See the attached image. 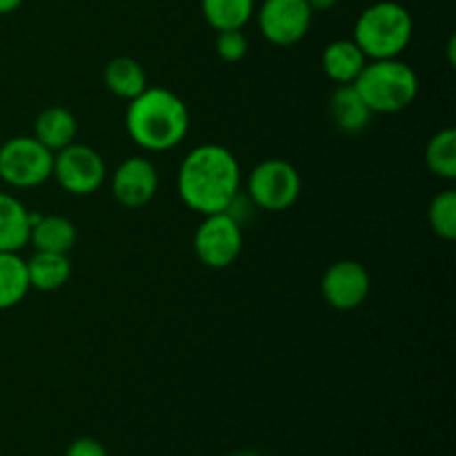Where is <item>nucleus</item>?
Segmentation results:
<instances>
[{
	"label": "nucleus",
	"mask_w": 456,
	"mask_h": 456,
	"mask_svg": "<svg viewBox=\"0 0 456 456\" xmlns=\"http://www.w3.org/2000/svg\"><path fill=\"white\" fill-rule=\"evenodd\" d=\"M240 183L243 174L239 159L218 142H205L183 159L176 190L185 208L208 216L225 212L232 199L240 191Z\"/></svg>",
	"instance_id": "f257e3e1"
},
{
	"label": "nucleus",
	"mask_w": 456,
	"mask_h": 456,
	"mask_svg": "<svg viewBox=\"0 0 456 456\" xmlns=\"http://www.w3.org/2000/svg\"><path fill=\"white\" fill-rule=\"evenodd\" d=\"M190 110L167 87H147L125 111V129L134 145L145 151H169L190 134Z\"/></svg>",
	"instance_id": "f03ea898"
},
{
	"label": "nucleus",
	"mask_w": 456,
	"mask_h": 456,
	"mask_svg": "<svg viewBox=\"0 0 456 456\" xmlns=\"http://www.w3.org/2000/svg\"><path fill=\"white\" fill-rule=\"evenodd\" d=\"M414 34L412 13L395 0H379L359 13L354 22V43L368 61L399 58Z\"/></svg>",
	"instance_id": "7ed1b4c3"
},
{
	"label": "nucleus",
	"mask_w": 456,
	"mask_h": 456,
	"mask_svg": "<svg viewBox=\"0 0 456 456\" xmlns=\"http://www.w3.org/2000/svg\"><path fill=\"white\" fill-rule=\"evenodd\" d=\"M372 114H396L408 110L419 94V76L399 58L368 61L352 83Z\"/></svg>",
	"instance_id": "20e7f679"
},
{
	"label": "nucleus",
	"mask_w": 456,
	"mask_h": 456,
	"mask_svg": "<svg viewBox=\"0 0 456 456\" xmlns=\"http://www.w3.org/2000/svg\"><path fill=\"white\" fill-rule=\"evenodd\" d=\"M53 151L34 136H13L0 142V181L13 190H31L52 178Z\"/></svg>",
	"instance_id": "39448f33"
},
{
	"label": "nucleus",
	"mask_w": 456,
	"mask_h": 456,
	"mask_svg": "<svg viewBox=\"0 0 456 456\" xmlns=\"http://www.w3.org/2000/svg\"><path fill=\"white\" fill-rule=\"evenodd\" d=\"M303 181L292 163L281 159H267L249 172L245 194L256 209L265 212H285L298 200Z\"/></svg>",
	"instance_id": "423d86ee"
},
{
	"label": "nucleus",
	"mask_w": 456,
	"mask_h": 456,
	"mask_svg": "<svg viewBox=\"0 0 456 456\" xmlns=\"http://www.w3.org/2000/svg\"><path fill=\"white\" fill-rule=\"evenodd\" d=\"M52 178L71 196L96 194L107 181V165L94 147L71 142L53 151Z\"/></svg>",
	"instance_id": "0eeeda50"
},
{
	"label": "nucleus",
	"mask_w": 456,
	"mask_h": 456,
	"mask_svg": "<svg viewBox=\"0 0 456 456\" xmlns=\"http://www.w3.org/2000/svg\"><path fill=\"white\" fill-rule=\"evenodd\" d=\"M194 252L209 270H225L243 252V227L227 212L208 214L196 227Z\"/></svg>",
	"instance_id": "6e6552de"
},
{
	"label": "nucleus",
	"mask_w": 456,
	"mask_h": 456,
	"mask_svg": "<svg viewBox=\"0 0 456 456\" xmlns=\"http://www.w3.org/2000/svg\"><path fill=\"white\" fill-rule=\"evenodd\" d=\"M312 18L314 12L305 0H263L256 13L263 38L276 47L301 43L310 31Z\"/></svg>",
	"instance_id": "1a4fd4ad"
},
{
	"label": "nucleus",
	"mask_w": 456,
	"mask_h": 456,
	"mask_svg": "<svg viewBox=\"0 0 456 456\" xmlns=\"http://www.w3.org/2000/svg\"><path fill=\"white\" fill-rule=\"evenodd\" d=\"M372 289V276L359 261H337L325 270L321 292L325 303L338 312H350L363 305Z\"/></svg>",
	"instance_id": "9d476101"
},
{
	"label": "nucleus",
	"mask_w": 456,
	"mask_h": 456,
	"mask_svg": "<svg viewBox=\"0 0 456 456\" xmlns=\"http://www.w3.org/2000/svg\"><path fill=\"white\" fill-rule=\"evenodd\" d=\"M111 196L125 209H141L159 191V169L145 156H129L111 174Z\"/></svg>",
	"instance_id": "9b49d317"
},
{
	"label": "nucleus",
	"mask_w": 456,
	"mask_h": 456,
	"mask_svg": "<svg viewBox=\"0 0 456 456\" xmlns=\"http://www.w3.org/2000/svg\"><path fill=\"white\" fill-rule=\"evenodd\" d=\"M365 65H368V58L361 52L359 45L350 38L332 40L321 56V67H323L325 76L337 85L354 83Z\"/></svg>",
	"instance_id": "f8f14e48"
},
{
	"label": "nucleus",
	"mask_w": 456,
	"mask_h": 456,
	"mask_svg": "<svg viewBox=\"0 0 456 456\" xmlns=\"http://www.w3.org/2000/svg\"><path fill=\"white\" fill-rule=\"evenodd\" d=\"M29 232V209L13 194L0 191V252H22Z\"/></svg>",
	"instance_id": "ddd939ff"
},
{
	"label": "nucleus",
	"mask_w": 456,
	"mask_h": 456,
	"mask_svg": "<svg viewBox=\"0 0 456 456\" xmlns=\"http://www.w3.org/2000/svg\"><path fill=\"white\" fill-rule=\"evenodd\" d=\"M332 120L343 134H361L372 123V111L365 105L354 85H338L330 96Z\"/></svg>",
	"instance_id": "4468645a"
},
{
	"label": "nucleus",
	"mask_w": 456,
	"mask_h": 456,
	"mask_svg": "<svg viewBox=\"0 0 456 456\" xmlns=\"http://www.w3.org/2000/svg\"><path fill=\"white\" fill-rule=\"evenodd\" d=\"M76 134H78V120L65 107H47L34 120V138L49 151H58L76 142Z\"/></svg>",
	"instance_id": "2eb2a0df"
},
{
	"label": "nucleus",
	"mask_w": 456,
	"mask_h": 456,
	"mask_svg": "<svg viewBox=\"0 0 456 456\" xmlns=\"http://www.w3.org/2000/svg\"><path fill=\"white\" fill-rule=\"evenodd\" d=\"M76 239H78L76 225L61 214H43L29 232V243L34 245L36 252L69 254Z\"/></svg>",
	"instance_id": "dca6fc26"
},
{
	"label": "nucleus",
	"mask_w": 456,
	"mask_h": 456,
	"mask_svg": "<svg viewBox=\"0 0 456 456\" xmlns=\"http://www.w3.org/2000/svg\"><path fill=\"white\" fill-rule=\"evenodd\" d=\"M27 276L31 289L38 292H56L65 288L71 279V261L67 254L34 252L27 258Z\"/></svg>",
	"instance_id": "f3484780"
},
{
	"label": "nucleus",
	"mask_w": 456,
	"mask_h": 456,
	"mask_svg": "<svg viewBox=\"0 0 456 456\" xmlns=\"http://www.w3.org/2000/svg\"><path fill=\"white\" fill-rule=\"evenodd\" d=\"M102 83L114 96L132 101L147 89V76L141 62L132 56H116L102 69Z\"/></svg>",
	"instance_id": "a211bd4d"
},
{
	"label": "nucleus",
	"mask_w": 456,
	"mask_h": 456,
	"mask_svg": "<svg viewBox=\"0 0 456 456\" xmlns=\"http://www.w3.org/2000/svg\"><path fill=\"white\" fill-rule=\"evenodd\" d=\"M29 289L27 261L20 252H0V312L20 305Z\"/></svg>",
	"instance_id": "6ab92c4d"
},
{
	"label": "nucleus",
	"mask_w": 456,
	"mask_h": 456,
	"mask_svg": "<svg viewBox=\"0 0 456 456\" xmlns=\"http://www.w3.org/2000/svg\"><path fill=\"white\" fill-rule=\"evenodd\" d=\"M200 12L212 29H243L256 13V0H200Z\"/></svg>",
	"instance_id": "aec40b11"
},
{
	"label": "nucleus",
	"mask_w": 456,
	"mask_h": 456,
	"mask_svg": "<svg viewBox=\"0 0 456 456\" xmlns=\"http://www.w3.org/2000/svg\"><path fill=\"white\" fill-rule=\"evenodd\" d=\"M426 165L436 178L454 181L456 178V129L445 127L428 141Z\"/></svg>",
	"instance_id": "412c9836"
},
{
	"label": "nucleus",
	"mask_w": 456,
	"mask_h": 456,
	"mask_svg": "<svg viewBox=\"0 0 456 456\" xmlns=\"http://www.w3.org/2000/svg\"><path fill=\"white\" fill-rule=\"evenodd\" d=\"M428 223L432 232L444 240L456 239V191L444 190L432 199L428 208Z\"/></svg>",
	"instance_id": "4be33fe9"
},
{
	"label": "nucleus",
	"mask_w": 456,
	"mask_h": 456,
	"mask_svg": "<svg viewBox=\"0 0 456 456\" xmlns=\"http://www.w3.org/2000/svg\"><path fill=\"white\" fill-rule=\"evenodd\" d=\"M216 53L225 62H239L248 56V38L243 29H225L216 36Z\"/></svg>",
	"instance_id": "5701e85b"
},
{
	"label": "nucleus",
	"mask_w": 456,
	"mask_h": 456,
	"mask_svg": "<svg viewBox=\"0 0 456 456\" xmlns=\"http://www.w3.org/2000/svg\"><path fill=\"white\" fill-rule=\"evenodd\" d=\"M65 456H107L105 445L92 436H78L67 445Z\"/></svg>",
	"instance_id": "b1692460"
},
{
	"label": "nucleus",
	"mask_w": 456,
	"mask_h": 456,
	"mask_svg": "<svg viewBox=\"0 0 456 456\" xmlns=\"http://www.w3.org/2000/svg\"><path fill=\"white\" fill-rule=\"evenodd\" d=\"M307 4H310L312 12H330V9L337 7L341 0H305Z\"/></svg>",
	"instance_id": "393cba45"
},
{
	"label": "nucleus",
	"mask_w": 456,
	"mask_h": 456,
	"mask_svg": "<svg viewBox=\"0 0 456 456\" xmlns=\"http://www.w3.org/2000/svg\"><path fill=\"white\" fill-rule=\"evenodd\" d=\"M22 3H25V0H0V16L13 13L16 9H20Z\"/></svg>",
	"instance_id": "a878e982"
},
{
	"label": "nucleus",
	"mask_w": 456,
	"mask_h": 456,
	"mask_svg": "<svg viewBox=\"0 0 456 456\" xmlns=\"http://www.w3.org/2000/svg\"><path fill=\"white\" fill-rule=\"evenodd\" d=\"M232 456H261V454H256V452H236V454H232Z\"/></svg>",
	"instance_id": "bb28decb"
}]
</instances>
